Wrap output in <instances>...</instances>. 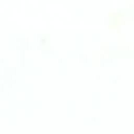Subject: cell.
Wrapping results in <instances>:
<instances>
[{
	"instance_id": "1",
	"label": "cell",
	"mask_w": 134,
	"mask_h": 134,
	"mask_svg": "<svg viewBox=\"0 0 134 134\" xmlns=\"http://www.w3.org/2000/svg\"><path fill=\"white\" fill-rule=\"evenodd\" d=\"M40 41L41 43V45L43 48H47L49 46L50 43V38H49V35L48 34H46L44 35H42Z\"/></svg>"
}]
</instances>
